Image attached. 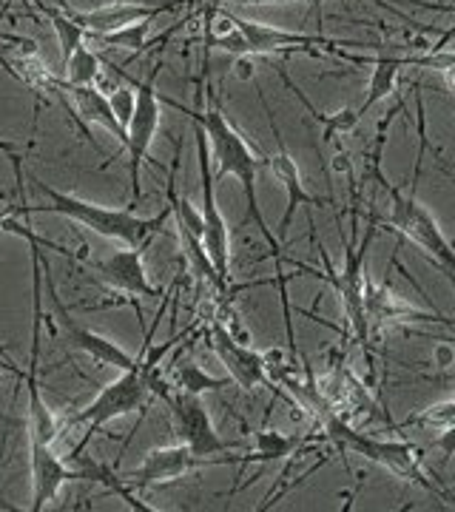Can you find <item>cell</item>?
<instances>
[{"label": "cell", "mask_w": 455, "mask_h": 512, "mask_svg": "<svg viewBox=\"0 0 455 512\" xmlns=\"http://www.w3.org/2000/svg\"><path fill=\"white\" fill-rule=\"evenodd\" d=\"M416 106H419V137H421V148H419V160H416V171H413V185H410V194H404L401 188L390 183L384 177L382 171V148L384 140H387V128L390 123L396 120V114L404 111V103H399L393 111H387L382 123H379V134H376V151H373V160H370V174L373 180L382 185V191L390 197V214L384 217V222L399 231L401 237L407 242H413L419 248L421 254L427 256L436 268H441V274L447 276L453 282V245L450 239L444 237L441 225L436 222V217L430 214L427 205H421L419 197H416V183L421 177V165H424V154H427V120H424V100H421V92H416Z\"/></svg>", "instance_id": "obj_1"}, {"label": "cell", "mask_w": 455, "mask_h": 512, "mask_svg": "<svg viewBox=\"0 0 455 512\" xmlns=\"http://www.w3.org/2000/svg\"><path fill=\"white\" fill-rule=\"evenodd\" d=\"M160 100L168 103V106H174V109H180L188 120H194V123L202 128L205 143H208V151H211V163H217V177L219 180H222V177H234V180L242 185V194H245V202H248V217H245V220L254 222L256 231L268 239L273 256H276V265H279V262H282V256H279L282 242H279L276 234L268 228V222L262 217V208H259V197H256V174H259V168L265 165V157L256 154L254 148L248 146V140H245L237 131V126L225 117V111L219 109L214 94H208V109L205 111L185 109L182 103L168 100L163 94H160Z\"/></svg>", "instance_id": "obj_2"}, {"label": "cell", "mask_w": 455, "mask_h": 512, "mask_svg": "<svg viewBox=\"0 0 455 512\" xmlns=\"http://www.w3.org/2000/svg\"><path fill=\"white\" fill-rule=\"evenodd\" d=\"M12 163H15V171H18V205H12L9 214H60V217H69L72 222H80L83 228H89L100 237L114 239V242H123L128 248H140V245H148L154 234H163L165 217H168V208L160 211V217H137L131 208H106V205H97V202L80 200V197H72L66 191H57L52 185H46L37 177H29L37 191L46 197L43 205H29L23 200L20 188H23V174H20V157L12 154Z\"/></svg>", "instance_id": "obj_3"}, {"label": "cell", "mask_w": 455, "mask_h": 512, "mask_svg": "<svg viewBox=\"0 0 455 512\" xmlns=\"http://www.w3.org/2000/svg\"><path fill=\"white\" fill-rule=\"evenodd\" d=\"M160 319H163V305H160V311H157L154 328L146 330V342H143L140 356L134 359V365L128 367V370H123L120 379H114L111 384H103L100 393H97L80 413H74V416L66 419V427L86 424V436H83V441L74 447L72 456L83 453L86 444L91 441V436L100 433L109 421L120 419V416H128V413H134V410H140V407H146L148 396H151V373L157 370V365L146 356V348L151 345V339H154V330L160 328Z\"/></svg>", "instance_id": "obj_4"}, {"label": "cell", "mask_w": 455, "mask_h": 512, "mask_svg": "<svg viewBox=\"0 0 455 512\" xmlns=\"http://www.w3.org/2000/svg\"><path fill=\"white\" fill-rule=\"evenodd\" d=\"M325 436H328V439L336 444V450H342V453H356V456L367 458V461L379 464L384 470H390V473L396 478H401V481L416 484V487L438 495V498H444V501L453 498L450 493H444L436 481H430V476H427L424 467H421L419 450H416L410 441L364 436V433L353 430L347 421H342L339 416H333V413H328V419H325Z\"/></svg>", "instance_id": "obj_5"}, {"label": "cell", "mask_w": 455, "mask_h": 512, "mask_svg": "<svg viewBox=\"0 0 455 512\" xmlns=\"http://www.w3.org/2000/svg\"><path fill=\"white\" fill-rule=\"evenodd\" d=\"M163 69V60H154L151 72L146 80H134V92H137V103H134V114L126 128V151H128V177H131V202L143 197L140 188V168L148 160L151 143L157 137L160 128V114H163V100L157 94V74Z\"/></svg>", "instance_id": "obj_6"}, {"label": "cell", "mask_w": 455, "mask_h": 512, "mask_svg": "<svg viewBox=\"0 0 455 512\" xmlns=\"http://www.w3.org/2000/svg\"><path fill=\"white\" fill-rule=\"evenodd\" d=\"M194 123V120H191ZM194 140H197V165H200V183H202V245H205V254L211 259L217 276L231 285V231H228V222L222 217L217 205V194H214V171H211V151L205 143V134L202 128L194 123Z\"/></svg>", "instance_id": "obj_7"}, {"label": "cell", "mask_w": 455, "mask_h": 512, "mask_svg": "<svg viewBox=\"0 0 455 512\" xmlns=\"http://www.w3.org/2000/svg\"><path fill=\"white\" fill-rule=\"evenodd\" d=\"M256 92H259V103H262V109L268 114V126H271L273 134V143H276V154L273 157H265V165L271 168L273 180L276 183H282L285 188V214H282V220L276 225V239L279 242H285L288 239V231H291V222L296 217V208H308V222L310 228H313V211L316 208H322L325 200H319V197H313L305 183H302V174H299V165L291 157V151H288V143H285V137H282V128L276 123V117H273V109L268 106V100H265V92L256 86Z\"/></svg>", "instance_id": "obj_8"}, {"label": "cell", "mask_w": 455, "mask_h": 512, "mask_svg": "<svg viewBox=\"0 0 455 512\" xmlns=\"http://www.w3.org/2000/svg\"><path fill=\"white\" fill-rule=\"evenodd\" d=\"M225 464H242V456H214L200 458L194 456L185 444H174V447H154L148 450L143 461L123 476L128 487L134 490H146V487H163L171 481H180L194 470L202 467H225Z\"/></svg>", "instance_id": "obj_9"}, {"label": "cell", "mask_w": 455, "mask_h": 512, "mask_svg": "<svg viewBox=\"0 0 455 512\" xmlns=\"http://www.w3.org/2000/svg\"><path fill=\"white\" fill-rule=\"evenodd\" d=\"M165 407L171 410V421H174V433L180 436V441L200 458H214L219 453L234 450L237 444L225 441L217 433L214 421L208 416V407L202 404L200 396L185 393V390H168V396L163 399Z\"/></svg>", "instance_id": "obj_10"}, {"label": "cell", "mask_w": 455, "mask_h": 512, "mask_svg": "<svg viewBox=\"0 0 455 512\" xmlns=\"http://www.w3.org/2000/svg\"><path fill=\"white\" fill-rule=\"evenodd\" d=\"M40 268H43V276H46V288H49V296H52V305H55V316H57V325H52V330H60L66 339H69V345H74L77 350H83L86 356H91L94 362L100 367H117V370H128V367L134 365V356L128 353L126 348H120L117 342H111L106 336H100V333H94V330L83 328V325H77L69 311H66V305L60 302V293L55 288V279H52V265H49V259L40 254Z\"/></svg>", "instance_id": "obj_11"}, {"label": "cell", "mask_w": 455, "mask_h": 512, "mask_svg": "<svg viewBox=\"0 0 455 512\" xmlns=\"http://www.w3.org/2000/svg\"><path fill=\"white\" fill-rule=\"evenodd\" d=\"M143 254H146V245L140 248H123V251H114L109 256H100V259H86L80 256V262L100 276L109 288L120 293H128V296H140V299H160L163 291H157L151 282H148L146 262H143Z\"/></svg>", "instance_id": "obj_12"}, {"label": "cell", "mask_w": 455, "mask_h": 512, "mask_svg": "<svg viewBox=\"0 0 455 512\" xmlns=\"http://www.w3.org/2000/svg\"><path fill=\"white\" fill-rule=\"evenodd\" d=\"M188 0H165V3H106V6H97V9H89V12H74V9H63L69 18L83 29V32H91L94 35H111V32H120L126 26H134V23H146V20H154L165 15V12H177V9H185Z\"/></svg>", "instance_id": "obj_13"}, {"label": "cell", "mask_w": 455, "mask_h": 512, "mask_svg": "<svg viewBox=\"0 0 455 512\" xmlns=\"http://www.w3.org/2000/svg\"><path fill=\"white\" fill-rule=\"evenodd\" d=\"M208 339H211V342H208L211 350L217 353V359L222 362V367L228 370V379L234 384H239L242 390H256V387L271 384V376H268L265 362H262V353H256L251 345L237 342L219 319L211 322Z\"/></svg>", "instance_id": "obj_14"}, {"label": "cell", "mask_w": 455, "mask_h": 512, "mask_svg": "<svg viewBox=\"0 0 455 512\" xmlns=\"http://www.w3.org/2000/svg\"><path fill=\"white\" fill-rule=\"evenodd\" d=\"M29 473H32V512L49 507L63 490L66 481H74V470L57 456L52 444H29Z\"/></svg>", "instance_id": "obj_15"}, {"label": "cell", "mask_w": 455, "mask_h": 512, "mask_svg": "<svg viewBox=\"0 0 455 512\" xmlns=\"http://www.w3.org/2000/svg\"><path fill=\"white\" fill-rule=\"evenodd\" d=\"M364 311L367 319H376L382 325H413V322H441V325H450L447 316H438V313H427L407 305L399 293H393L387 285H376L364 276Z\"/></svg>", "instance_id": "obj_16"}, {"label": "cell", "mask_w": 455, "mask_h": 512, "mask_svg": "<svg viewBox=\"0 0 455 512\" xmlns=\"http://www.w3.org/2000/svg\"><path fill=\"white\" fill-rule=\"evenodd\" d=\"M299 436H285L279 430H268L262 427L256 433L254 439V453L251 456H242V464H251V461H259V464H268V461H279V458H288L299 447Z\"/></svg>", "instance_id": "obj_17"}, {"label": "cell", "mask_w": 455, "mask_h": 512, "mask_svg": "<svg viewBox=\"0 0 455 512\" xmlns=\"http://www.w3.org/2000/svg\"><path fill=\"white\" fill-rule=\"evenodd\" d=\"M35 6L49 18V23H52V29H55L57 35V46H60V63H66L69 57H72V52L83 43V37H86V32L74 23L63 9H57V6H49L46 0H35Z\"/></svg>", "instance_id": "obj_18"}, {"label": "cell", "mask_w": 455, "mask_h": 512, "mask_svg": "<svg viewBox=\"0 0 455 512\" xmlns=\"http://www.w3.org/2000/svg\"><path fill=\"white\" fill-rule=\"evenodd\" d=\"M63 69H66V80H63L66 86H94L97 74L103 69V60L94 55L86 43H80L72 57L63 63Z\"/></svg>", "instance_id": "obj_19"}, {"label": "cell", "mask_w": 455, "mask_h": 512, "mask_svg": "<svg viewBox=\"0 0 455 512\" xmlns=\"http://www.w3.org/2000/svg\"><path fill=\"white\" fill-rule=\"evenodd\" d=\"M231 379H217V376H208L200 365L194 362H182L177 370H174V390H185V393H194V396H202L208 390H222L228 387Z\"/></svg>", "instance_id": "obj_20"}, {"label": "cell", "mask_w": 455, "mask_h": 512, "mask_svg": "<svg viewBox=\"0 0 455 512\" xmlns=\"http://www.w3.org/2000/svg\"><path fill=\"white\" fill-rule=\"evenodd\" d=\"M148 23H134V26H126V29H120V32H111V35H94L97 43H103V46H114V49H128V52H134V55H140V52H146L148 46Z\"/></svg>", "instance_id": "obj_21"}, {"label": "cell", "mask_w": 455, "mask_h": 512, "mask_svg": "<svg viewBox=\"0 0 455 512\" xmlns=\"http://www.w3.org/2000/svg\"><path fill=\"white\" fill-rule=\"evenodd\" d=\"M455 419V402L453 399H447V402H438L433 407H427V410H421L419 416H413V419H407L404 424H416V427H433L438 433H444V430H450L453 427Z\"/></svg>", "instance_id": "obj_22"}, {"label": "cell", "mask_w": 455, "mask_h": 512, "mask_svg": "<svg viewBox=\"0 0 455 512\" xmlns=\"http://www.w3.org/2000/svg\"><path fill=\"white\" fill-rule=\"evenodd\" d=\"M251 3H291V0H251ZM310 3H316L319 12H322V0H310Z\"/></svg>", "instance_id": "obj_23"}, {"label": "cell", "mask_w": 455, "mask_h": 512, "mask_svg": "<svg viewBox=\"0 0 455 512\" xmlns=\"http://www.w3.org/2000/svg\"><path fill=\"white\" fill-rule=\"evenodd\" d=\"M225 3H234V0H211V6H214V9H222ZM239 3H251V0H239Z\"/></svg>", "instance_id": "obj_24"}, {"label": "cell", "mask_w": 455, "mask_h": 512, "mask_svg": "<svg viewBox=\"0 0 455 512\" xmlns=\"http://www.w3.org/2000/svg\"><path fill=\"white\" fill-rule=\"evenodd\" d=\"M194 3H197V0H188V6H194Z\"/></svg>", "instance_id": "obj_25"}]
</instances>
